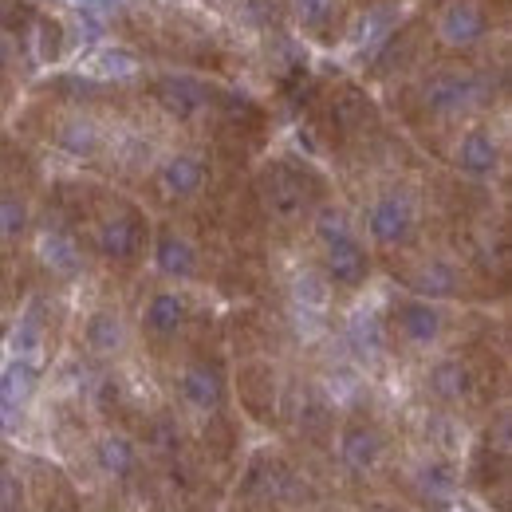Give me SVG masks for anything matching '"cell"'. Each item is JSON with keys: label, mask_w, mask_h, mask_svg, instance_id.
I'll return each instance as SVG.
<instances>
[{"label": "cell", "mask_w": 512, "mask_h": 512, "mask_svg": "<svg viewBox=\"0 0 512 512\" xmlns=\"http://www.w3.org/2000/svg\"><path fill=\"white\" fill-rule=\"evenodd\" d=\"M449 166L469 182H493L505 170V138L485 119L465 123L461 130H453Z\"/></svg>", "instance_id": "10"}, {"label": "cell", "mask_w": 512, "mask_h": 512, "mask_svg": "<svg viewBox=\"0 0 512 512\" xmlns=\"http://www.w3.org/2000/svg\"><path fill=\"white\" fill-rule=\"evenodd\" d=\"M256 201H260V209L268 213L272 225L296 229V225H308L316 205L327 201V197H323V186L316 182V174H308V166L276 158L256 174Z\"/></svg>", "instance_id": "5"}, {"label": "cell", "mask_w": 512, "mask_h": 512, "mask_svg": "<svg viewBox=\"0 0 512 512\" xmlns=\"http://www.w3.org/2000/svg\"><path fill=\"white\" fill-rule=\"evenodd\" d=\"M0 280H4V276H0Z\"/></svg>", "instance_id": "25"}, {"label": "cell", "mask_w": 512, "mask_h": 512, "mask_svg": "<svg viewBox=\"0 0 512 512\" xmlns=\"http://www.w3.org/2000/svg\"><path fill=\"white\" fill-rule=\"evenodd\" d=\"M52 146L71 158V162H99L111 150V130L95 115V107H87L83 99L71 103V111H64L52 127Z\"/></svg>", "instance_id": "13"}, {"label": "cell", "mask_w": 512, "mask_h": 512, "mask_svg": "<svg viewBox=\"0 0 512 512\" xmlns=\"http://www.w3.org/2000/svg\"><path fill=\"white\" fill-rule=\"evenodd\" d=\"M150 182H154V190L166 205H190L209 190L213 166L197 146H174L154 162Z\"/></svg>", "instance_id": "9"}, {"label": "cell", "mask_w": 512, "mask_h": 512, "mask_svg": "<svg viewBox=\"0 0 512 512\" xmlns=\"http://www.w3.org/2000/svg\"><path fill=\"white\" fill-rule=\"evenodd\" d=\"M0 512H24V485L8 465H0Z\"/></svg>", "instance_id": "24"}, {"label": "cell", "mask_w": 512, "mask_h": 512, "mask_svg": "<svg viewBox=\"0 0 512 512\" xmlns=\"http://www.w3.org/2000/svg\"><path fill=\"white\" fill-rule=\"evenodd\" d=\"M134 87H138L142 103L174 127H193V123L209 119L221 103V87L205 71H190V67L138 71Z\"/></svg>", "instance_id": "3"}, {"label": "cell", "mask_w": 512, "mask_h": 512, "mask_svg": "<svg viewBox=\"0 0 512 512\" xmlns=\"http://www.w3.org/2000/svg\"><path fill=\"white\" fill-rule=\"evenodd\" d=\"M379 320H383L386 347H406V351H418V355L438 351L449 327V316L442 304L410 296V292L398 296L394 304H386L379 312Z\"/></svg>", "instance_id": "7"}, {"label": "cell", "mask_w": 512, "mask_h": 512, "mask_svg": "<svg viewBox=\"0 0 512 512\" xmlns=\"http://www.w3.org/2000/svg\"><path fill=\"white\" fill-rule=\"evenodd\" d=\"M308 233L316 241V272L327 280L331 292H363L375 276V256L371 245L363 241L355 217L339 201H320L316 213L308 217Z\"/></svg>", "instance_id": "2"}, {"label": "cell", "mask_w": 512, "mask_h": 512, "mask_svg": "<svg viewBox=\"0 0 512 512\" xmlns=\"http://www.w3.org/2000/svg\"><path fill=\"white\" fill-rule=\"evenodd\" d=\"M497 83H505V60L493 64V56L434 60V64L418 67L414 75L398 79L410 119L449 130H461L465 123L485 119V111L493 107Z\"/></svg>", "instance_id": "1"}, {"label": "cell", "mask_w": 512, "mask_h": 512, "mask_svg": "<svg viewBox=\"0 0 512 512\" xmlns=\"http://www.w3.org/2000/svg\"><path fill=\"white\" fill-rule=\"evenodd\" d=\"M174 390H178V402L190 410V414H217L225 402H229V375L217 359H186L178 379H174Z\"/></svg>", "instance_id": "16"}, {"label": "cell", "mask_w": 512, "mask_h": 512, "mask_svg": "<svg viewBox=\"0 0 512 512\" xmlns=\"http://www.w3.org/2000/svg\"><path fill=\"white\" fill-rule=\"evenodd\" d=\"M355 225L363 241H371V249L398 256L422 241V205L406 186H383L367 197L363 217Z\"/></svg>", "instance_id": "6"}, {"label": "cell", "mask_w": 512, "mask_h": 512, "mask_svg": "<svg viewBox=\"0 0 512 512\" xmlns=\"http://www.w3.org/2000/svg\"><path fill=\"white\" fill-rule=\"evenodd\" d=\"M130 339H134V335H130L127 316H123L119 308H111V304L91 308V312L83 316V327H79L83 351H87L91 359H99V363H119L130 351Z\"/></svg>", "instance_id": "17"}, {"label": "cell", "mask_w": 512, "mask_h": 512, "mask_svg": "<svg viewBox=\"0 0 512 512\" xmlns=\"http://www.w3.org/2000/svg\"><path fill=\"white\" fill-rule=\"evenodd\" d=\"M402 280V288L410 296H422V300H434V304H449V300H461L465 284H469V268L449 253H418L410 260L406 272H394Z\"/></svg>", "instance_id": "11"}, {"label": "cell", "mask_w": 512, "mask_h": 512, "mask_svg": "<svg viewBox=\"0 0 512 512\" xmlns=\"http://www.w3.org/2000/svg\"><path fill=\"white\" fill-rule=\"evenodd\" d=\"M193 323V300L186 288L178 284H162L154 292H146L142 308H138V335L150 343H174L186 327Z\"/></svg>", "instance_id": "14"}, {"label": "cell", "mask_w": 512, "mask_h": 512, "mask_svg": "<svg viewBox=\"0 0 512 512\" xmlns=\"http://www.w3.org/2000/svg\"><path fill=\"white\" fill-rule=\"evenodd\" d=\"M91 457H95L99 473H107L115 481H127L130 473L138 469V446H134V438H127L123 430H103L95 438V446H91Z\"/></svg>", "instance_id": "20"}, {"label": "cell", "mask_w": 512, "mask_h": 512, "mask_svg": "<svg viewBox=\"0 0 512 512\" xmlns=\"http://www.w3.org/2000/svg\"><path fill=\"white\" fill-rule=\"evenodd\" d=\"M32 249H36L40 268L56 280H79L87 272V249H83L75 225L64 217H48V221L32 225Z\"/></svg>", "instance_id": "12"}, {"label": "cell", "mask_w": 512, "mask_h": 512, "mask_svg": "<svg viewBox=\"0 0 512 512\" xmlns=\"http://www.w3.org/2000/svg\"><path fill=\"white\" fill-rule=\"evenodd\" d=\"M32 225H36L32 201L12 186H0V249L24 245L32 237Z\"/></svg>", "instance_id": "21"}, {"label": "cell", "mask_w": 512, "mask_h": 512, "mask_svg": "<svg viewBox=\"0 0 512 512\" xmlns=\"http://www.w3.org/2000/svg\"><path fill=\"white\" fill-rule=\"evenodd\" d=\"M284 16L304 44L335 52L347 48V36L359 16V0H284Z\"/></svg>", "instance_id": "8"}, {"label": "cell", "mask_w": 512, "mask_h": 512, "mask_svg": "<svg viewBox=\"0 0 512 512\" xmlns=\"http://www.w3.org/2000/svg\"><path fill=\"white\" fill-rule=\"evenodd\" d=\"M386 453V434L371 422V418H351L339 430V461L351 473H371Z\"/></svg>", "instance_id": "19"}, {"label": "cell", "mask_w": 512, "mask_h": 512, "mask_svg": "<svg viewBox=\"0 0 512 512\" xmlns=\"http://www.w3.org/2000/svg\"><path fill=\"white\" fill-rule=\"evenodd\" d=\"M40 386V363L32 359H16L8 355L4 371H0V410H16L24 406Z\"/></svg>", "instance_id": "22"}, {"label": "cell", "mask_w": 512, "mask_h": 512, "mask_svg": "<svg viewBox=\"0 0 512 512\" xmlns=\"http://www.w3.org/2000/svg\"><path fill=\"white\" fill-rule=\"evenodd\" d=\"M414 485L422 497H434V501H449L457 493V469L449 465L446 457H434V461H422L418 473H414Z\"/></svg>", "instance_id": "23"}, {"label": "cell", "mask_w": 512, "mask_h": 512, "mask_svg": "<svg viewBox=\"0 0 512 512\" xmlns=\"http://www.w3.org/2000/svg\"><path fill=\"white\" fill-rule=\"evenodd\" d=\"M146 253H150L154 272H158L166 284L186 288L193 280H201V249L193 245L174 221H162L158 229H150V249H146Z\"/></svg>", "instance_id": "15"}, {"label": "cell", "mask_w": 512, "mask_h": 512, "mask_svg": "<svg viewBox=\"0 0 512 512\" xmlns=\"http://www.w3.org/2000/svg\"><path fill=\"white\" fill-rule=\"evenodd\" d=\"M426 390L438 406L457 410V406L473 402V394H477V367L465 355H438L426 371Z\"/></svg>", "instance_id": "18"}, {"label": "cell", "mask_w": 512, "mask_h": 512, "mask_svg": "<svg viewBox=\"0 0 512 512\" xmlns=\"http://www.w3.org/2000/svg\"><path fill=\"white\" fill-rule=\"evenodd\" d=\"M79 241L87 256H99L103 264L111 268H134L146 260L150 249V221L138 205H130L123 197H111V201H99L91 209V217L83 221V229L75 225Z\"/></svg>", "instance_id": "4"}]
</instances>
